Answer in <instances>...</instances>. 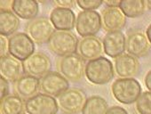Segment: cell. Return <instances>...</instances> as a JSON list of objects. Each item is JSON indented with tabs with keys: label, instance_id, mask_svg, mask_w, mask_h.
<instances>
[{
	"label": "cell",
	"instance_id": "1",
	"mask_svg": "<svg viewBox=\"0 0 151 114\" xmlns=\"http://www.w3.org/2000/svg\"><path fill=\"white\" fill-rule=\"evenodd\" d=\"M85 75L87 80L94 85H105L114 78V65L108 58L101 56L87 63Z\"/></svg>",
	"mask_w": 151,
	"mask_h": 114
},
{
	"label": "cell",
	"instance_id": "2",
	"mask_svg": "<svg viewBox=\"0 0 151 114\" xmlns=\"http://www.w3.org/2000/svg\"><path fill=\"white\" fill-rule=\"evenodd\" d=\"M111 92L116 101L123 104L136 102L141 95V86L133 78L117 79L111 85Z\"/></svg>",
	"mask_w": 151,
	"mask_h": 114
},
{
	"label": "cell",
	"instance_id": "3",
	"mask_svg": "<svg viewBox=\"0 0 151 114\" xmlns=\"http://www.w3.org/2000/svg\"><path fill=\"white\" fill-rule=\"evenodd\" d=\"M78 43L79 41L74 33L70 31L55 30L48 42V46L54 54L64 57L76 53Z\"/></svg>",
	"mask_w": 151,
	"mask_h": 114
},
{
	"label": "cell",
	"instance_id": "4",
	"mask_svg": "<svg viewBox=\"0 0 151 114\" xmlns=\"http://www.w3.org/2000/svg\"><path fill=\"white\" fill-rule=\"evenodd\" d=\"M58 71L71 82L80 81L85 75V60L78 53L69 54L61 58L57 63Z\"/></svg>",
	"mask_w": 151,
	"mask_h": 114
},
{
	"label": "cell",
	"instance_id": "5",
	"mask_svg": "<svg viewBox=\"0 0 151 114\" xmlns=\"http://www.w3.org/2000/svg\"><path fill=\"white\" fill-rule=\"evenodd\" d=\"M9 54L24 62L35 53V42L24 32H17L9 38Z\"/></svg>",
	"mask_w": 151,
	"mask_h": 114
},
{
	"label": "cell",
	"instance_id": "6",
	"mask_svg": "<svg viewBox=\"0 0 151 114\" xmlns=\"http://www.w3.org/2000/svg\"><path fill=\"white\" fill-rule=\"evenodd\" d=\"M101 26V16L96 11H81L76 20V30L83 38L95 36Z\"/></svg>",
	"mask_w": 151,
	"mask_h": 114
},
{
	"label": "cell",
	"instance_id": "7",
	"mask_svg": "<svg viewBox=\"0 0 151 114\" xmlns=\"http://www.w3.org/2000/svg\"><path fill=\"white\" fill-rule=\"evenodd\" d=\"M25 110L29 114H57L59 104L54 97L40 93L26 100Z\"/></svg>",
	"mask_w": 151,
	"mask_h": 114
},
{
	"label": "cell",
	"instance_id": "8",
	"mask_svg": "<svg viewBox=\"0 0 151 114\" xmlns=\"http://www.w3.org/2000/svg\"><path fill=\"white\" fill-rule=\"evenodd\" d=\"M86 99L83 90L70 88L58 97L59 108L66 114H77L82 111Z\"/></svg>",
	"mask_w": 151,
	"mask_h": 114
},
{
	"label": "cell",
	"instance_id": "9",
	"mask_svg": "<svg viewBox=\"0 0 151 114\" xmlns=\"http://www.w3.org/2000/svg\"><path fill=\"white\" fill-rule=\"evenodd\" d=\"M26 32L37 45L48 43L55 29L51 21L45 17L31 20L26 26Z\"/></svg>",
	"mask_w": 151,
	"mask_h": 114
},
{
	"label": "cell",
	"instance_id": "10",
	"mask_svg": "<svg viewBox=\"0 0 151 114\" xmlns=\"http://www.w3.org/2000/svg\"><path fill=\"white\" fill-rule=\"evenodd\" d=\"M24 73L37 79H42L51 71L52 63L49 57L43 53H35L23 63Z\"/></svg>",
	"mask_w": 151,
	"mask_h": 114
},
{
	"label": "cell",
	"instance_id": "11",
	"mask_svg": "<svg viewBox=\"0 0 151 114\" xmlns=\"http://www.w3.org/2000/svg\"><path fill=\"white\" fill-rule=\"evenodd\" d=\"M68 87V80L57 71H50L40 80V91L52 97H59Z\"/></svg>",
	"mask_w": 151,
	"mask_h": 114
},
{
	"label": "cell",
	"instance_id": "12",
	"mask_svg": "<svg viewBox=\"0 0 151 114\" xmlns=\"http://www.w3.org/2000/svg\"><path fill=\"white\" fill-rule=\"evenodd\" d=\"M151 50V45L141 30H132L129 32L126 38V51L129 54L139 57H144Z\"/></svg>",
	"mask_w": 151,
	"mask_h": 114
},
{
	"label": "cell",
	"instance_id": "13",
	"mask_svg": "<svg viewBox=\"0 0 151 114\" xmlns=\"http://www.w3.org/2000/svg\"><path fill=\"white\" fill-rule=\"evenodd\" d=\"M101 23L105 31H120L126 24V16L119 7L107 6L101 12Z\"/></svg>",
	"mask_w": 151,
	"mask_h": 114
},
{
	"label": "cell",
	"instance_id": "14",
	"mask_svg": "<svg viewBox=\"0 0 151 114\" xmlns=\"http://www.w3.org/2000/svg\"><path fill=\"white\" fill-rule=\"evenodd\" d=\"M139 62L137 57L129 53L119 55L114 62L115 72L122 79L135 77L139 73Z\"/></svg>",
	"mask_w": 151,
	"mask_h": 114
},
{
	"label": "cell",
	"instance_id": "15",
	"mask_svg": "<svg viewBox=\"0 0 151 114\" xmlns=\"http://www.w3.org/2000/svg\"><path fill=\"white\" fill-rule=\"evenodd\" d=\"M23 63L12 55L7 54L0 58V75L8 82H16L23 76Z\"/></svg>",
	"mask_w": 151,
	"mask_h": 114
},
{
	"label": "cell",
	"instance_id": "16",
	"mask_svg": "<svg viewBox=\"0 0 151 114\" xmlns=\"http://www.w3.org/2000/svg\"><path fill=\"white\" fill-rule=\"evenodd\" d=\"M76 15L69 8L54 7L50 14V21L56 30L69 31L76 26Z\"/></svg>",
	"mask_w": 151,
	"mask_h": 114
},
{
	"label": "cell",
	"instance_id": "17",
	"mask_svg": "<svg viewBox=\"0 0 151 114\" xmlns=\"http://www.w3.org/2000/svg\"><path fill=\"white\" fill-rule=\"evenodd\" d=\"M103 51L112 58H116L126 50V38L122 31L109 32L103 40Z\"/></svg>",
	"mask_w": 151,
	"mask_h": 114
},
{
	"label": "cell",
	"instance_id": "18",
	"mask_svg": "<svg viewBox=\"0 0 151 114\" xmlns=\"http://www.w3.org/2000/svg\"><path fill=\"white\" fill-rule=\"evenodd\" d=\"M78 54L84 60L89 62L102 56L103 44L102 41L95 36L83 38L78 43Z\"/></svg>",
	"mask_w": 151,
	"mask_h": 114
},
{
	"label": "cell",
	"instance_id": "19",
	"mask_svg": "<svg viewBox=\"0 0 151 114\" xmlns=\"http://www.w3.org/2000/svg\"><path fill=\"white\" fill-rule=\"evenodd\" d=\"M14 90L17 95L27 100L40 90V80L33 76L23 75L14 83Z\"/></svg>",
	"mask_w": 151,
	"mask_h": 114
},
{
	"label": "cell",
	"instance_id": "20",
	"mask_svg": "<svg viewBox=\"0 0 151 114\" xmlns=\"http://www.w3.org/2000/svg\"><path fill=\"white\" fill-rule=\"evenodd\" d=\"M12 11L23 20H34L39 12V5L35 0H14Z\"/></svg>",
	"mask_w": 151,
	"mask_h": 114
},
{
	"label": "cell",
	"instance_id": "21",
	"mask_svg": "<svg viewBox=\"0 0 151 114\" xmlns=\"http://www.w3.org/2000/svg\"><path fill=\"white\" fill-rule=\"evenodd\" d=\"M20 27V19L8 9L0 10V35L7 37L16 33Z\"/></svg>",
	"mask_w": 151,
	"mask_h": 114
},
{
	"label": "cell",
	"instance_id": "22",
	"mask_svg": "<svg viewBox=\"0 0 151 114\" xmlns=\"http://www.w3.org/2000/svg\"><path fill=\"white\" fill-rule=\"evenodd\" d=\"M25 102L17 95H9L0 102L1 114H23Z\"/></svg>",
	"mask_w": 151,
	"mask_h": 114
},
{
	"label": "cell",
	"instance_id": "23",
	"mask_svg": "<svg viewBox=\"0 0 151 114\" xmlns=\"http://www.w3.org/2000/svg\"><path fill=\"white\" fill-rule=\"evenodd\" d=\"M119 8L126 17L137 18L145 13L147 4L144 0H124L120 1Z\"/></svg>",
	"mask_w": 151,
	"mask_h": 114
},
{
	"label": "cell",
	"instance_id": "24",
	"mask_svg": "<svg viewBox=\"0 0 151 114\" xmlns=\"http://www.w3.org/2000/svg\"><path fill=\"white\" fill-rule=\"evenodd\" d=\"M109 109L107 101L100 95H93L86 99L82 114H106Z\"/></svg>",
	"mask_w": 151,
	"mask_h": 114
},
{
	"label": "cell",
	"instance_id": "25",
	"mask_svg": "<svg viewBox=\"0 0 151 114\" xmlns=\"http://www.w3.org/2000/svg\"><path fill=\"white\" fill-rule=\"evenodd\" d=\"M135 107L139 114H151V92L142 93L137 99Z\"/></svg>",
	"mask_w": 151,
	"mask_h": 114
},
{
	"label": "cell",
	"instance_id": "26",
	"mask_svg": "<svg viewBox=\"0 0 151 114\" xmlns=\"http://www.w3.org/2000/svg\"><path fill=\"white\" fill-rule=\"evenodd\" d=\"M102 4L103 1L101 0H78L77 1V5L82 8L83 11H94Z\"/></svg>",
	"mask_w": 151,
	"mask_h": 114
},
{
	"label": "cell",
	"instance_id": "27",
	"mask_svg": "<svg viewBox=\"0 0 151 114\" xmlns=\"http://www.w3.org/2000/svg\"><path fill=\"white\" fill-rule=\"evenodd\" d=\"M9 53V42L6 37L0 35V57L7 55Z\"/></svg>",
	"mask_w": 151,
	"mask_h": 114
},
{
	"label": "cell",
	"instance_id": "28",
	"mask_svg": "<svg viewBox=\"0 0 151 114\" xmlns=\"http://www.w3.org/2000/svg\"><path fill=\"white\" fill-rule=\"evenodd\" d=\"M0 98L4 99L7 95H9V82L1 77L0 79Z\"/></svg>",
	"mask_w": 151,
	"mask_h": 114
},
{
	"label": "cell",
	"instance_id": "29",
	"mask_svg": "<svg viewBox=\"0 0 151 114\" xmlns=\"http://www.w3.org/2000/svg\"><path fill=\"white\" fill-rule=\"evenodd\" d=\"M53 4L56 6L55 7H62V8H69L74 6L77 2L73 1V0H56L53 1Z\"/></svg>",
	"mask_w": 151,
	"mask_h": 114
},
{
	"label": "cell",
	"instance_id": "30",
	"mask_svg": "<svg viewBox=\"0 0 151 114\" xmlns=\"http://www.w3.org/2000/svg\"><path fill=\"white\" fill-rule=\"evenodd\" d=\"M106 114H129L125 109L120 106H112L108 109Z\"/></svg>",
	"mask_w": 151,
	"mask_h": 114
},
{
	"label": "cell",
	"instance_id": "31",
	"mask_svg": "<svg viewBox=\"0 0 151 114\" xmlns=\"http://www.w3.org/2000/svg\"><path fill=\"white\" fill-rule=\"evenodd\" d=\"M144 82H145L146 87L148 89V91L151 92V70L149 71H147V73L146 74L145 79H144Z\"/></svg>",
	"mask_w": 151,
	"mask_h": 114
},
{
	"label": "cell",
	"instance_id": "32",
	"mask_svg": "<svg viewBox=\"0 0 151 114\" xmlns=\"http://www.w3.org/2000/svg\"><path fill=\"white\" fill-rule=\"evenodd\" d=\"M104 3L109 7H119V5H120V1H116V0H112V1H105Z\"/></svg>",
	"mask_w": 151,
	"mask_h": 114
},
{
	"label": "cell",
	"instance_id": "33",
	"mask_svg": "<svg viewBox=\"0 0 151 114\" xmlns=\"http://www.w3.org/2000/svg\"><path fill=\"white\" fill-rule=\"evenodd\" d=\"M146 36H147V39H148V41H149V43L151 45V24H149L148 27L146 30Z\"/></svg>",
	"mask_w": 151,
	"mask_h": 114
},
{
	"label": "cell",
	"instance_id": "34",
	"mask_svg": "<svg viewBox=\"0 0 151 114\" xmlns=\"http://www.w3.org/2000/svg\"><path fill=\"white\" fill-rule=\"evenodd\" d=\"M146 4H147V8L151 9V0H148V1H146Z\"/></svg>",
	"mask_w": 151,
	"mask_h": 114
}]
</instances>
